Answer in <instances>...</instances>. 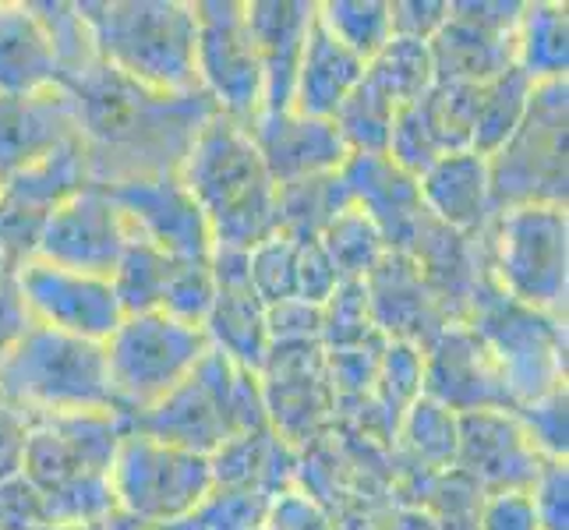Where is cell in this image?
<instances>
[{"label":"cell","instance_id":"44dd1931","mask_svg":"<svg viewBox=\"0 0 569 530\" xmlns=\"http://www.w3.org/2000/svg\"><path fill=\"white\" fill-rule=\"evenodd\" d=\"M340 177L355 206L379 227L386 248L407 254L425 223L418 177L400 170L386 152H350L340 167Z\"/></svg>","mask_w":569,"mask_h":530},{"label":"cell","instance_id":"484cf974","mask_svg":"<svg viewBox=\"0 0 569 530\" xmlns=\"http://www.w3.org/2000/svg\"><path fill=\"white\" fill-rule=\"evenodd\" d=\"M64 82L61 57L32 4H0V96H36Z\"/></svg>","mask_w":569,"mask_h":530},{"label":"cell","instance_id":"ba28073f","mask_svg":"<svg viewBox=\"0 0 569 530\" xmlns=\"http://www.w3.org/2000/svg\"><path fill=\"white\" fill-rule=\"evenodd\" d=\"M566 78L535 86L523 124L496 156H488V184H492L496 216L520 206L566 209Z\"/></svg>","mask_w":569,"mask_h":530},{"label":"cell","instance_id":"7a4b0ae2","mask_svg":"<svg viewBox=\"0 0 569 530\" xmlns=\"http://www.w3.org/2000/svg\"><path fill=\"white\" fill-rule=\"evenodd\" d=\"M96 57L149 92H202L194 78V4L178 0H86L74 4Z\"/></svg>","mask_w":569,"mask_h":530},{"label":"cell","instance_id":"e0dca14e","mask_svg":"<svg viewBox=\"0 0 569 530\" xmlns=\"http://www.w3.org/2000/svg\"><path fill=\"white\" fill-rule=\"evenodd\" d=\"M421 397L442 403L453 414L513 410L492 353L467 322H449L421 350Z\"/></svg>","mask_w":569,"mask_h":530},{"label":"cell","instance_id":"83f0119b","mask_svg":"<svg viewBox=\"0 0 569 530\" xmlns=\"http://www.w3.org/2000/svg\"><path fill=\"white\" fill-rule=\"evenodd\" d=\"M513 68H520L535 86L562 82L569 68V11L552 0L523 4L517 26Z\"/></svg>","mask_w":569,"mask_h":530},{"label":"cell","instance_id":"8d00e7d4","mask_svg":"<svg viewBox=\"0 0 569 530\" xmlns=\"http://www.w3.org/2000/svg\"><path fill=\"white\" fill-rule=\"evenodd\" d=\"M298 251L301 241L287 233H272L259 248L248 251V283L266 308L293 301V283H298Z\"/></svg>","mask_w":569,"mask_h":530},{"label":"cell","instance_id":"7402d4cb","mask_svg":"<svg viewBox=\"0 0 569 530\" xmlns=\"http://www.w3.org/2000/svg\"><path fill=\"white\" fill-rule=\"evenodd\" d=\"M457 467L492 492H527L535 481L541 457L527 442L523 428L517 424L513 410H475L460 414V446Z\"/></svg>","mask_w":569,"mask_h":530},{"label":"cell","instance_id":"603a6c76","mask_svg":"<svg viewBox=\"0 0 569 530\" xmlns=\"http://www.w3.org/2000/svg\"><path fill=\"white\" fill-rule=\"evenodd\" d=\"M82 134L74 96L57 86L36 96H0V181Z\"/></svg>","mask_w":569,"mask_h":530},{"label":"cell","instance_id":"6da1fadb","mask_svg":"<svg viewBox=\"0 0 569 530\" xmlns=\"http://www.w3.org/2000/svg\"><path fill=\"white\" fill-rule=\"evenodd\" d=\"M181 184L212 230V248L251 251L280 233L277 184L244 124L209 113L178 167Z\"/></svg>","mask_w":569,"mask_h":530},{"label":"cell","instance_id":"c3c4849f","mask_svg":"<svg viewBox=\"0 0 569 530\" xmlns=\"http://www.w3.org/2000/svg\"><path fill=\"white\" fill-rule=\"evenodd\" d=\"M389 11H392V36L431 43V36L449 18V0H392Z\"/></svg>","mask_w":569,"mask_h":530},{"label":"cell","instance_id":"681fc988","mask_svg":"<svg viewBox=\"0 0 569 530\" xmlns=\"http://www.w3.org/2000/svg\"><path fill=\"white\" fill-rule=\"evenodd\" d=\"M32 418L22 414L8 400H0V481L22 474L26 467V446H29Z\"/></svg>","mask_w":569,"mask_h":530},{"label":"cell","instance_id":"2e32d148","mask_svg":"<svg viewBox=\"0 0 569 530\" xmlns=\"http://www.w3.org/2000/svg\"><path fill=\"white\" fill-rule=\"evenodd\" d=\"M131 241V230L117 209L107 184L92 181L57 209L39 238L36 259L61 266L71 272H89V277L110 280L117 262Z\"/></svg>","mask_w":569,"mask_h":530},{"label":"cell","instance_id":"3957f363","mask_svg":"<svg viewBox=\"0 0 569 530\" xmlns=\"http://www.w3.org/2000/svg\"><path fill=\"white\" fill-rule=\"evenodd\" d=\"M262 428H269V414L259 376L227 361L212 347L178 389L131 421V431L199 457L220 453L230 439Z\"/></svg>","mask_w":569,"mask_h":530},{"label":"cell","instance_id":"f35d334b","mask_svg":"<svg viewBox=\"0 0 569 530\" xmlns=\"http://www.w3.org/2000/svg\"><path fill=\"white\" fill-rule=\"evenodd\" d=\"M272 499L262 492H241V488H212L206 502L194 509L184 530H259L269 520Z\"/></svg>","mask_w":569,"mask_h":530},{"label":"cell","instance_id":"bcb514c9","mask_svg":"<svg viewBox=\"0 0 569 530\" xmlns=\"http://www.w3.org/2000/svg\"><path fill=\"white\" fill-rule=\"evenodd\" d=\"M43 496L26 474L0 481V530H43Z\"/></svg>","mask_w":569,"mask_h":530},{"label":"cell","instance_id":"60d3db41","mask_svg":"<svg viewBox=\"0 0 569 530\" xmlns=\"http://www.w3.org/2000/svg\"><path fill=\"white\" fill-rule=\"evenodd\" d=\"M566 386L545 392V397L531 400V403H520L513 410L517 424L523 428L527 442L541 457V460H566V449H569V414H566Z\"/></svg>","mask_w":569,"mask_h":530},{"label":"cell","instance_id":"f907efd6","mask_svg":"<svg viewBox=\"0 0 569 530\" xmlns=\"http://www.w3.org/2000/svg\"><path fill=\"white\" fill-rule=\"evenodd\" d=\"M32 326L29 311L18 298V287H14V272H4L0 277V361L8 358V350L22 340V332Z\"/></svg>","mask_w":569,"mask_h":530},{"label":"cell","instance_id":"ac0fdd59","mask_svg":"<svg viewBox=\"0 0 569 530\" xmlns=\"http://www.w3.org/2000/svg\"><path fill=\"white\" fill-rule=\"evenodd\" d=\"M209 269L216 280V301L202 326L206 340L227 361L259 376L269 353V332H266V304L254 298V290L248 283V251L212 248Z\"/></svg>","mask_w":569,"mask_h":530},{"label":"cell","instance_id":"5b68a950","mask_svg":"<svg viewBox=\"0 0 569 530\" xmlns=\"http://www.w3.org/2000/svg\"><path fill=\"white\" fill-rule=\"evenodd\" d=\"M506 382L513 410L566 386V326L556 316L523 308L502 293L488 272L475 287L467 319Z\"/></svg>","mask_w":569,"mask_h":530},{"label":"cell","instance_id":"7dc6e473","mask_svg":"<svg viewBox=\"0 0 569 530\" xmlns=\"http://www.w3.org/2000/svg\"><path fill=\"white\" fill-rule=\"evenodd\" d=\"M478 530H541L531 496L513 488V492H492L481 499Z\"/></svg>","mask_w":569,"mask_h":530},{"label":"cell","instance_id":"30bf717a","mask_svg":"<svg viewBox=\"0 0 569 530\" xmlns=\"http://www.w3.org/2000/svg\"><path fill=\"white\" fill-rule=\"evenodd\" d=\"M194 78L216 113L230 121L248 128L262 113V64L251 43L244 4L238 0L194 4Z\"/></svg>","mask_w":569,"mask_h":530},{"label":"cell","instance_id":"74e56055","mask_svg":"<svg viewBox=\"0 0 569 530\" xmlns=\"http://www.w3.org/2000/svg\"><path fill=\"white\" fill-rule=\"evenodd\" d=\"M376 392L386 407V418H389L392 431H397L403 414L410 410V403L421 400V347L386 340Z\"/></svg>","mask_w":569,"mask_h":530},{"label":"cell","instance_id":"f1b7e54d","mask_svg":"<svg viewBox=\"0 0 569 530\" xmlns=\"http://www.w3.org/2000/svg\"><path fill=\"white\" fill-rule=\"evenodd\" d=\"M350 206L355 199H350L340 170L277 188V223L280 233L293 241H319L322 230Z\"/></svg>","mask_w":569,"mask_h":530},{"label":"cell","instance_id":"4316f807","mask_svg":"<svg viewBox=\"0 0 569 530\" xmlns=\"http://www.w3.org/2000/svg\"><path fill=\"white\" fill-rule=\"evenodd\" d=\"M361 78H365V61L350 53L340 39H332L316 14V26H311L308 39H305V50H301L298 78H293L290 110L329 121Z\"/></svg>","mask_w":569,"mask_h":530},{"label":"cell","instance_id":"ee69618b","mask_svg":"<svg viewBox=\"0 0 569 530\" xmlns=\"http://www.w3.org/2000/svg\"><path fill=\"white\" fill-rule=\"evenodd\" d=\"M340 290V272L329 262V254L322 241H301L298 251V283H293V298L311 304V308H326L332 293Z\"/></svg>","mask_w":569,"mask_h":530},{"label":"cell","instance_id":"d6a6232c","mask_svg":"<svg viewBox=\"0 0 569 530\" xmlns=\"http://www.w3.org/2000/svg\"><path fill=\"white\" fill-rule=\"evenodd\" d=\"M319 241L329 254V262L337 266L340 283H365L371 277V269L389 254L379 227L371 223L358 206L340 212L337 220L322 230Z\"/></svg>","mask_w":569,"mask_h":530},{"label":"cell","instance_id":"f546056e","mask_svg":"<svg viewBox=\"0 0 569 530\" xmlns=\"http://www.w3.org/2000/svg\"><path fill=\"white\" fill-rule=\"evenodd\" d=\"M535 82L520 68L502 71L492 82L478 86V107H475V139H470V152L478 156H496L513 131L523 124L527 107H531Z\"/></svg>","mask_w":569,"mask_h":530},{"label":"cell","instance_id":"4dcf8cb0","mask_svg":"<svg viewBox=\"0 0 569 530\" xmlns=\"http://www.w3.org/2000/svg\"><path fill=\"white\" fill-rule=\"evenodd\" d=\"M365 78L376 86L392 107H407L421 100V96L436 86V71H431V53L421 39L392 36L389 43L365 64Z\"/></svg>","mask_w":569,"mask_h":530},{"label":"cell","instance_id":"836d02e7","mask_svg":"<svg viewBox=\"0 0 569 530\" xmlns=\"http://www.w3.org/2000/svg\"><path fill=\"white\" fill-rule=\"evenodd\" d=\"M319 22L365 64L392 39L389 0H326L319 4Z\"/></svg>","mask_w":569,"mask_h":530},{"label":"cell","instance_id":"277c9868","mask_svg":"<svg viewBox=\"0 0 569 530\" xmlns=\"http://www.w3.org/2000/svg\"><path fill=\"white\" fill-rule=\"evenodd\" d=\"M0 400L29 418L117 414L103 343L74 340L32 322L0 361Z\"/></svg>","mask_w":569,"mask_h":530},{"label":"cell","instance_id":"ab89813d","mask_svg":"<svg viewBox=\"0 0 569 530\" xmlns=\"http://www.w3.org/2000/svg\"><path fill=\"white\" fill-rule=\"evenodd\" d=\"M368 311V293L365 283H340L329 304L322 308V350H347V347H365L376 337Z\"/></svg>","mask_w":569,"mask_h":530},{"label":"cell","instance_id":"f5cc1de1","mask_svg":"<svg viewBox=\"0 0 569 530\" xmlns=\"http://www.w3.org/2000/svg\"><path fill=\"white\" fill-rule=\"evenodd\" d=\"M4 272H11V269H8L4 262H0V277H4Z\"/></svg>","mask_w":569,"mask_h":530},{"label":"cell","instance_id":"ffe728a7","mask_svg":"<svg viewBox=\"0 0 569 530\" xmlns=\"http://www.w3.org/2000/svg\"><path fill=\"white\" fill-rule=\"evenodd\" d=\"M248 134L254 149H259L262 163L272 177V184L283 188L293 181H308V177L337 173L350 149L343 146L340 131L332 121L305 113H259L248 124Z\"/></svg>","mask_w":569,"mask_h":530},{"label":"cell","instance_id":"7bdbcfd3","mask_svg":"<svg viewBox=\"0 0 569 530\" xmlns=\"http://www.w3.org/2000/svg\"><path fill=\"white\" fill-rule=\"evenodd\" d=\"M541 530H569V474L566 460H541L535 481L527 484Z\"/></svg>","mask_w":569,"mask_h":530},{"label":"cell","instance_id":"e575fe53","mask_svg":"<svg viewBox=\"0 0 569 530\" xmlns=\"http://www.w3.org/2000/svg\"><path fill=\"white\" fill-rule=\"evenodd\" d=\"M392 117H397V107H392L386 96L361 78V82L350 89L347 100L337 107V113L329 117L332 128L340 131V139L350 152H376L382 156L389 146V131H392Z\"/></svg>","mask_w":569,"mask_h":530},{"label":"cell","instance_id":"cb8c5ba5","mask_svg":"<svg viewBox=\"0 0 569 530\" xmlns=\"http://www.w3.org/2000/svg\"><path fill=\"white\" fill-rule=\"evenodd\" d=\"M316 0H254L244 4L251 43L262 64L266 103L262 113H283L293 103V78H298L305 39L316 26Z\"/></svg>","mask_w":569,"mask_h":530},{"label":"cell","instance_id":"5bb4252c","mask_svg":"<svg viewBox=\"0 0 569 530\" xmlns=\"http://www.w3.org/2000/svg\"><path fill=\"white\" fill-rule=\"evenodd\" d=\"M11 272L29 319L53 332L89 343H107L124 319L117 293L103 277L71 272L43 259H32Z\"/></svg>","mask_w":569,"mask_h":530},{"label":"cell","instance_id":"b9f144b4","mask_svg":"<svg viewBox=\"0 0 569 530\" xmlns=\"http://www.w3.org/2000/svg\"><path fill=\"white\" fill-rule=\"evenodd\" d=\"M212 301H216V280H212L209 262L178 259V266L170 272V283L163 290V301H160L163 316L202 329L212 311Z\"/></svg>","mask_w":569,"mask_h":530},{"label":"cell","instance_id":"8fae6325","mask_svg":"<svg viewBox=\"0 0 569 530\" xmlns=\"http://www.w3.org/2000/svg\"><path fill=\"white\" fill-rule=\"evenodd\" d=\"M92 181V152L82 134L39 163L4 177L0 181V262L8 269L32 262L47 220Z\"/></svg>","mask_w":569,"mask_h":530},{"label":"cell","instance_id":"9a60e30c","mask_svg":"<svg viewBox=\"0 0 569 530\" xmlns=\"http://www.w3.org/2000/svg\"><path fill=\"white\" fill-rule=\"evenodd\" d=\"M131 238L149 241L170 259L209 262L212 230L178 173H134L107 184Z\"/></svg>","mask_w":569,"mask_h":530},{"label":"cell","instance_id":"4fadbf2b","mask_svg":"<svg viewBox=\"0 0 569 530\" xmlns=\"http://www.w3.org/2000/svg\"><path fill=\"white\" fill-rule=\"evenodd\" d=\"M517 0H453L446 26L431 36V71L442 86H485L513 68Z\"/></svg>","mask_w":569,"mask_h":530},{"label":"cell","instance_id":"d590c367","mask_svg":"<svg viewBox=\"0 0 569 530\" xmlns=\"http://www.w3.org/2000/svg\"><path fill=\"white\" fill-rule=\"evenodd\" d=\"M400 439L415 449L421 467H449L457 463V446H460V414L446 410L436 400H415L400 421Z\"/></svg>","mask_w":569,"mask_h":530},{"label":"cell","instance_id":"52a82bcc","mask_svg":"<svg viewBox=\"0 0 569 530\" xmlns=\"http://www.w3.org/2000/svg\"><path fill=\"white\" fill-rule=\"evenodd\" d=\"M206 350L209 340L199 326H184L163 311L124 316L103 343L117 414L128 424L146 414L191 376Z\"/></svg>","mask_w":569,"mask_h":530},{"label":"cell","instance_id":"d6986e66","mask_svg":"<svg viewBox=\"0 0 569 530\" xmlns=\"http://www.w3.org/2000/svg\"><path fill=\"white\" fill-rule=\"evenodd\" d=\"M365 293H368L371 326L389 340L415 343L425 350L453 322L446 304L439 301V293L431 290V283L425 280V272L410 254L389 251L365 280Z\"/></svg>","mask_w":569,"mask_h":530},{"label":"cell","instance_id":"f6af8a7d","mask_svg":"<svg viewBox=\"0 0 569 530\" xmlns=\"http://www.w3.org/2000/svg\"><path fill=\"white\" fill-rule=\"evenodd\" d=\"M266 332L272 343H319L322 337V308H311L305 301H283L266 308Z\"/></svg>","mask_w":569,"mask_h":530},{"label":"cell","instance_id":"8992f818","mask_svg":"<svg viewBox=\"0 0 569 530\" xmlns=\"http://www.w3.org/2000/svg\"><path fill=\"white\" fill-rule=\"evenodd\" d=\"M488 280L523 308L566 316L569 220L562 206H520L499 212L485 230Z\"/></svg>","mask_w":569,"mask_h":530},{"label":"cell","instance_id":"816d5d0a","mask_svg":"<svg viewBox=\"0 0 569 530\" xmlns=\"http://www.w3.org/2000/svg\"><path fill=\"white\" fill-rule=\"evenodd\" d=\"M103 530H184L181 523H152V520H134V517H124V513H113Z\"/></svg>","mask_w":569,"mask_h":530},{"label":"cell","instance_id":"d4e9b609","mask_svg":"<svg viewBox=\"0 0 569 530\" xmlns=\"http://www.w3.org/2000/svg\"><path fill=\"white\" fill-rule=\"evenodd\" d=\"M418 194L431 220L463 238H485L488 223L496 220L488 160L478 152H453L436 160L418 177Z\"/></svg>","mask_w":569,"mask_h":530},{"label":"cell","instance_id":"7c38bea8","mask_svg":"<svg viewBox=\"0 0 569 530\" xmlns=\"http://www.w3.org/2000/svg\"><path fill=\"white\" fill-rule=\"evenodd\" d=\"M131 431L121 414H43L32 418L26 467L22 474L36 484L39 496L61 492V488L110 478L117 446Z\"/></svg>","mask_w":569,"mask_h":530},{"label":"cell","instance_id":"1f68e13d","mask_svg":"<svg viewBox=\"0 0 569 530\" xmlns=\"http://www.w3.org/2000/svg\"><path fill=\"white\" fill-rule=\"evenodd\" d=\"M178 266V259H170L160 248H152L149 241L131 238L121 262H117L110 287L117 293L124 316H146V311H160L163 290L170 283V272Z\"/></svg>","mask_w":569,"mask_h":530},{"label":"cell","instance_id":"9c48e42d","mask_svg":"<svg viewBox=\"0 0 569 530\" xmlns=\"http://www.w3.org/2000/svg\"><path fill=\"white\" fill-rule=\"evenodd\" d=\"M110 488L117 513L152 523H181L206 502L216 481L209 457L184 453L142 431H128L110 463Z\"/></svg>","mask_w":569,"mask_h":530}]
</instances>
